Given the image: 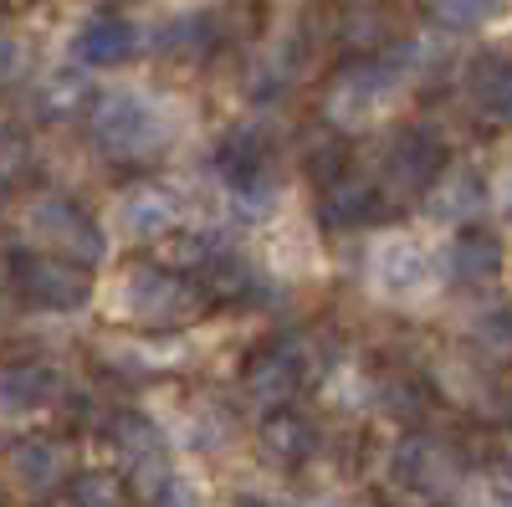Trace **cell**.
Segmentation results:
<instances>
[{
  "mask_svg": "<svg viewBox=\"0 0 512 507\" xmlns=\"http://www.w3.org/2000/svg\"><path fill=\"white\" fill-rule=\"evenodd\" d=\"M67 502L72 507H134V492H128L123 477L93 467V472H77L67 482Z\"/></svg>",
  "mask_w": 512,
  "mask_h": 507,
  "instance_id": "obj_21",
  "label": "cell"
},
{
  "mask_svg": "<svg viewBox=\"0 0 512 507\" xmlns=\"http://www.w3.org/2000/svg\"><path fill=\"white\" fill-rule=\"evenodd\" d=\"M338 36H344L349 47H374V41H384V16L374 6H354V11H344Z\"/></svg>",
  "mask_w": 512,
  "mask_h": 507,
  "instance_id": "obj_25",
  "label": "cell"
},
{
  "mask_svg": "<svg viewBox=\"0 0 512 507\" xmlns=\"http://www.w3.org/2000/svg\"><path fill=\"white\" fill-rule=\"evenodd\" d=\"M354 159H349V139L344 134H318L313 144H308V180L313 185H328L333 175H344V169H349Z\"/></svg>",
  "mask_w": 512,
  "mask_h": 507,
  "instance_id": "obj_23",
  "label": "cell"
},
{
  "mask_svg": "<svg viewBox=\"0 0 512 507\" xmlns=\"http://www.w3.org/2000/svg\"><path fill=\"white\" fill-rule=\"evenodd\" d=\"M88 134H93V144L108 159L139 164V159H149V154H159L169 144V123L139 93H103L88 108Z\"/></svg>",
  "mask_w": 512,
  "mask_h": 507,
  "instance_id": "obj_2",
  "label": "cell"
},
{
  "mask_svg": "<svg viewBox=\"0 0 512 507\" xmlns=\"http://www.w3.org/2000/svg\"><path fill=\"white\" fill-rule=\"evenodd\" d=\"M216 169L246 205L277 200V175H272V134L262 123H236L216 149Z\"/></svg>",
  "mask_w": 512,
  "mask_h": 507,
  "instance_id": "obj_8",
  "label": "cell"
},
{
  "mask_svg": "<svg viewBox=\"0 0 512 507\" xmlns=\"http://www.w3.org/2000/svg\"><path fill=\"white\" fill-rule=\"evenodd\" d=\"M205 308V292L154 262H134L118 282V318H128L134 328H180L190 318H200Z\"/></svg>",
  "mask_w": 512,
  "mask_h": 507,
  "instance_id": "obj_1",
  "label": "cell"
},
{
  "mask_svg": "<svg viewBox=\"0 0 512 507\" xmlns=\"http://www.w3.org/2000/svg\"><path fill=\"white\" fill-rule=\"evenodd\" d=\"M384 210V190L369 180V175H359V169L349 164L344 175H333L328 185H318V221L328 226V231H349V226H364V221H374Z\"/></svg>",
  "mask_w": 512,
  "mask_h": 507,
  "instance_id": "obj_10",
  "label": "cell"
},
{
  "mask_svg": "<svg viewBox=\"0 0 512 507\" xmlns=\"http://www.w3.org/2000/svg\"><path fill=\"white\" fill-rule=\"evenodd\" d=\"M241 379H246V395L262 405V410H287L292 395L303 390L308 364H303V354H297L292 338H272V344H262V349L246 359Z\"/></svg>",
  "mask_w": 512,
  "mask_h": 507,
  "instance_id": "obj_9",
  "label": "cell"
},
{
  "mask_svg": "<svg viewBox=\"0 0 512 507\" xmlns=\"http://www.w3.org/2000/svg\"><path fill=\"white\" fill-rule=\"evenodd\" d=\"M451 169V144L431 129V123H410L395 134V144L384 149V190L400 200L431 195L436 180Z\"/></svg>",
  "mask_w": 512,
  "mask_h": 507,
  "instance_id": "obj_7",
  "label": "cell"
},
{
  "mask_svg": "<svg viewBox=\"0 0 512 507\" xmlns=\"http://www.w3.org/2000/svg\"><path fill=\"white\" fill-rule=\"evenodd\" d=\"M26 231H31V241H41V251L67 257L88 272H93V262H103V226L77 200H62V195L36 200L26 210Z\"/></svg>",
  "mask_w": 512,
  "mask_h": 507,
  "instance_id": "obj_6",
  "label": "cell"
},
{
  "mask_svg": "<svg viewBox=\"0 0 512 507\" xmlns=\"http://www.w3.org/2000/svg\"><path fill=\"white\" fill-rule=\"evenodd\" d=\"M0 6H6V0H0Z\"/></svg>",
  "mask_w": 512,
  "mask_h": 507,
  "instance_id": "obj_27",
  "label": "cell"
},
{
  "mask_svg": "<svg viewBox=\"0 0 512 507\" xmlns=\"http://www.w3.org/2000/svg\"><path fill=\"white\" fill-rule=\"evenodd\" d=\"M11 282H16V298L41 308V313H72L93 292V272L67 262V257H52V251H16Z\"/></svg>",
  "mask_w": 512,
  "mask_h": 507,
  "instance_id": "obj_5",
  "label": "cell"
},
{
  "mask_svg": "<svg viewBox=\"0 0 512 507\" xmlns=\"http://www.w3.org/2000/svg\"><path fill=\"white\" fill-rule=\"evenodd\" d=\"M502 267V246L487 231H461L456 251H451V272L456 282H492Z\"/></svg>",
  "mask_w": 512,
  "mask_h": 507,
  "instance_id": "obj_19",
  "label": "cell"
},
{
  "mask_svg": "<svg viewBox=\"0 0 512 507\" xmlns=\"http://www.w3.org/2000/svg\"><path fill=\"white\" fill-rule=\"evenodd\" d=\"M26 62H31V57H26L21 41L0 31V82H16V77H26Z\"/></svg>",
  "mask_w": 512,
  "mask_h": 507,
  "instance_id": "obj_26",
  "label": "cell"
},
{
  "mask_svg": "<svg viewBox=\"0 0 512 507\" xmlns=\"http://www.w3.org/2000/svg\"><path fill=\"white\" fill-rule=\"evenodd\" d=\"M216 16H180L159 31V52L175 57V62H200L216 52Z\"/></svg>",
  "mask_w": 512,
  "mask_h": 507,
  "instance_id": "obj_18",
  "label": "cell"
},
{
  "mask_svg": "<svg viewBox=\"0 0 512 507\" xmlns=\"http://www.w3.org/2000/svg\"><path fill=\"white\" fill-rule=\"evenodd\" d=\"M379 400H384V410H395V415L415 420L425 405H431V390H425V379H420V374H410V369H390V374L379 379Z\"/></svg>",
  "mask_w": 512,
  "mask_h": 507,
  "instance_id": "obj_22",
  "label": "cell"
},
{
  "mask_svg": "<svg viewBox=\"0 0 512 507\" xmlns=\"http://www.w3.org/2000/svg\"><path fill=\"white\" fill-rule=\"evenodd\" d=\"M262 451H267V461H277V467H303V461L318 451V426L297 410H267Z\"/></svg>",
  "mask_w": 512,
  "mask_h": 507,
  "instance_id": "obj_14",
  "label": "cell"
},
{
  "mask_svg": "<svg viewBox=\"0 0 512 507\" xmlns=\"http://www.w3.org/2000/svg\"><path fill=\"white\" fill-rule=\"evenodd\" d=\"M175 221H180V205H175V195H169V190L139 185V190L123 195V226H128V236H134V241H159V236L175 231Z\"/></svg>",
  "mask_w": 512,
  "mask_h": 507,
  "instance_id": "obj_15",
  "label": "cell"
},
{
  "mask_svg": "<svg viewBox=\"0 0 512 507\" xmlns=\"http://www.w3.org/2000/svg\"><path fill=\"white\" fill-rule=\"evenodd\" d=\"M108 441L128 461H134V467H139V461H149V456H159V426H154L149 415H139V410H118L108 420Z\"/></svg>",
  "mask_w": 512,
  "mask_h": 507,
  "instance_id": "obj_20",
  "label": "cell"
},
{
  "mask_svg": "<svg viewBox=\"0 0 512 507\" xmlns=\"http://www.w3.org/2000/svg\"><path fill=\"white\" fill-rule=\"evenodd\" d=\"M11 477H16V487H26L31 497L57 492L62 477H67L62 446L47 441V436H26V441H16V446H11Z\"/></svg>",
  "mask_w": 512,
  "mask_h": 507,
  "instance_id": "obj_13",
  "label": "cell"
},
{
  "mask_svg": "<svg viewBox=\"0 0 512 507\" xmlns=\"http://www.w3.org/2000/svg\"><path fill=\"white\" fill-rule=\"evenodd\" d=\"M395 88H400V77L390 72V62H384V57H354V62H344V67L333 72L328 93H323L328 129L349 139V129H364V123H374L384 108H390Z\"/></svg>",
  "mask_w": 512,
  "mask_h": 507,
  "instance_id": "obj_4",
  "label": "cell"
},
{
  "mask_svg": "<svg viewBox=\"0 0 512 507\" xmlns=\"http://www.w3.org/2000/svg\"><path fill=\"white\" fill-rule=\"evenodd\" d=\"M466 456L461 446H451L446 436H405L395 451H390V487L405 497V502H451L461 487H466Z\"/></svg>",
  "mask_w": 512,
  "mask_h": 507,
  "instance_id": "obj_3",
  "label": "cell"
},
{
  "mask_svg": "<svg viewBox=\"0 0 512 507\" xmlns=\"http://www.w3.org/2000/svg\"><path fill=\"white\" fill-rule=\"evenodd\" d=\"M425 6H431V21L446 31H477L497 0H425Z\"/></svg>",
  "mask_w": 512,
  "mask_h": 507,
  "instance_id": "obj_24",
  "label": "cell"
},
{
  "mask_svg": "<svg viewBox=\"0 0 512 507\" xmlns=\"http://www.w3.org/2000/svg\"><path fill=\"white\" fill-rule=\"evenodd\" d=\"M425 277H431V262H425V251H420L415 241L379 246V257H374V282H379V292H390V298H415V292L425 287Z\"/></svg>",
  "mask_w": 512,
  "mask_h": 507,
  "instance_id": "obj_16",
  "label": "cell"
},
{
  "mask_svg": "<svg viewBox=\"0 0 512 507\" xmlns=\"http://www.w3.org/2000/svg\"><path fill=\"white\" fill-rule=\"evenodd\" d=\"M466 98H472L477 118H487L492 129L507 123V108H512V72H507V57L502 52H477L472 67H466Z\"/></svg>",
  "mask_w": 512,
  "mask_h": 507,
  "instance_id": "obj_12",
  "label": "cell"
},
{
  "mask_svg": "<svg viewBox=\"0 0 512 507\" xmlns=\"http://www.w3.org/2000/svg\"><path fill=\"white\" fill-rule=\"evenodd\" d=\"M134 52H139V31L118 11H98L88 26L77 31V57L88 67H123Z\"/></svg>",
  "mask_w": 512,
  "mask_h": 507,
  "instance_id": "obj_11",
  "label": "cell"
},
{
  "mask_svg": "<svg viewBox=\"0 0 512 507\" xmlns=\"http://www.w3.org/2000/svg\"><path fill=\"white\" fill-rule=\"evenodd\" d=\"M52 400H57L52 369H41V364H11V369H0V410L31 415V410H47Z\"/></svg>",
  "mask_w": 512,
  "mask_h": 507,
  "instance_id": "obj_17",
  "label": "cell"
}]
</instances>
